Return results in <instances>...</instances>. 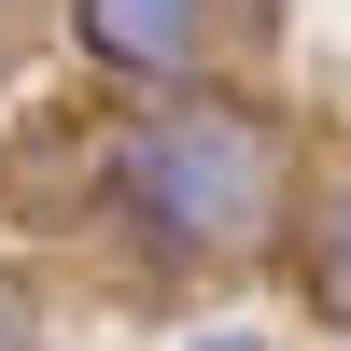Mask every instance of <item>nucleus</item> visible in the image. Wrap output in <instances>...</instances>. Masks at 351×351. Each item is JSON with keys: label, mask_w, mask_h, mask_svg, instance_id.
<instances>
[{"label": "nucleus", "mask_w": 351, "mask_h": 351, "mask_svg": "<svg viewBox=\"0 0 351 351\" xmlns=\"http://www.w3.org/2000/svg\"><path fill=\"white\" fill-rule=\"evenodd\" d=\"M71 43L112 84H183L197 43H211V0H71Z\"/></svg>", "instance_id": "f03ea898"}, {"label": "nucleus", "mask_w": 351, "mask_h": 351, "mask_svg": "<svg viewBox=\"0 0 351 351\" xmlns=\"http://www.w3.org/2000/svg\"><path fill=\"white\" fill-rule=\"evenodd\" d=\"M0 351H14V295H0Z\"/></svg>", "instance_id": "39448f33"}, {"label": "nucleus", "mask_w": 351, "mask_h": 351, "mask_svg": "<svg viewBox=\"0 0 351 351\" xmlns=\"http://www.w3.org/2000/svg\"><path fill=\"white\" fill-rule=\"evenodd\" d=\"M309 309L351 337V169L324 183V225H309Z\"/></svg>", "instance_id": "7ed1b4c3"}, {"label": "nucleus", "mask_w": 351, "mask_h": 351, "mask_svg": "<svg viewBox=\"0 0 351 351\" xmlns=\"http://www.w3.org/2000/svg\"><path fill=\"white\" fill-rule=\"evenodd\" d=\"M281 197H295V155H281V127L253 99H183V112H155V127L127 141V211H141L155 253L239 267L281 225Z\"/></svg>", "instance_id": "f257e3e1"}, {"label": "nucleus", "mask_w": 351, "mask_h": 351, "mask_svg": "<svg viewBox=\"0 0 351 351\" xmlns=\"http://www.w3.org/2000/svg\"><path fill=\"white\" fill-rule=\"evenodd\" d=\"M197 351H267V337H197Z\"/></svg>", "instance_id": "20e7f679"}]
</instances>
